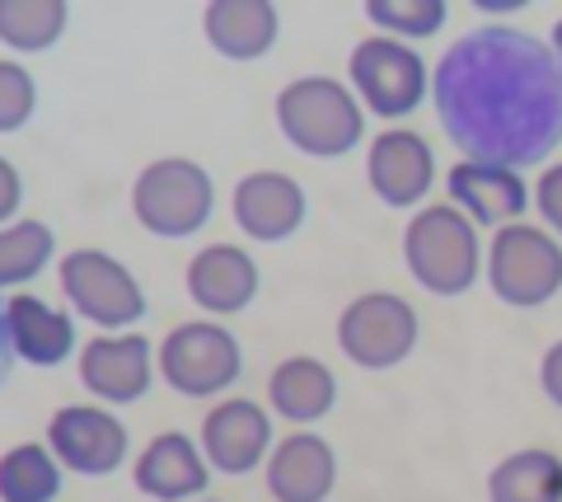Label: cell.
I'll return each instance as SVG.
<instances>
[{"label":"cell","instance_id":"cell-11","mask_svg":"<svg viewBox=\"0 0 562 502\" xmlns=\"http://www.w3.org/2000/svg\"><path fill=\"white\" fill-rule=\"evenodd\" d=\"M366 179H371L380 202L417 207L436 183V155L427 146V136H417L408 127L380 132L371 150H366Z\"/></svg>","mask_w":562,"mask_h":502},{"label":"cell","instance_id":"cell-18","mask_svg":"<svg viewBox=\"0 0 562 502\" xmlns=\"http://www.w3.org/2000/svg\"><path fill=\"white\" fill-rule=\"evenodd\" d=\"M188 297L206 315H239L258 297V264L239 245H206L188 264Z\"/></svg>","mask_w":562,"mask_h":502},{"label":"cell","instance_id":"cell-19","mask_svg":"<svg viewBox=\"0 0 562 502\" xmlns=\"http://www.w3.org/2000/svg\"><path fill=\"white\" fill-rule=\"evenodd\" d=\"M5 334L20 361L33 367H61L76 353V324L61 305H47L43 297H10L5 301Z\"/></svg>","mask_w":562,"mask_h":502},{"label":"cell","instance_id":"cell-6","mask_svg":"<svg viewBox=\"0 0 562 502\" xmlns=\"http://www.w3.org/2000/svg\"><path fill=\"white\" fill-rule=\"evenodd\" d=\"M244 371L239 338L216 320H188L169 328L160 343V376L169 390L188 394V400H211L225 386H235Z\"/></svg>","mask_w":562,"mask_h":502},{"label":"cell","instance_id":"cell-23","mask_svg":"<svg viewBox=\"0 0 562 502\" xmlns=\"http://www.w3.org/2000/svg\"><path fill=\"white\" fill-rule=\"evenodd\" d=\"M61 493V460L47 446H14L0 456V502H52Z\"/></svg>","mask_w":562,"mask_h":502},{"label":"cell","instance_id":"cell-24","mask_svg":"<svg viewBox=\"0 0 562 502\" xmlns=\"http://www.w3.org/2000/svg\"><path fill=\"white\" fill-rule=\"evenodd\" d=\"M66 33V0H0V43L47 52Z\"/></svg>","mask_w":562,"mask_h":502},{"label":"cell","instance_id":"cell-1","mask_svg":"<svg viewBox=\"0 0 562 502\" xmlns=\"http://www.w3.org/2000/svg\"><path fill=\"white\" fill-rule=\"evenodd\" d=\"M431 94L464 160L520 169L562 142V71L553 47L530 33H469L436 66Z\"/></svg>","mask_w":562,"mask_h":502},{"label":"cell","instance_id":"cell-4","mask_svg":"<svg viewBox=\"0 0 562 502\" xmlns=\"http://www.w3.org/2000/svg\"><path fill=\"white\" fill-rule=\"evenodd\" d=\"M211 207H216V183L198 160H179V155L146 165L132 183L136 221L160 239L198 235L211 221Z\"/></svg>","mask_w":562,"mask_h":502},{"label":"cell","instance_id":"cell-12","mask_svg":"<svg viewBox=\"0 0 562 502\" xmlns=\"http://www.w3.org/2000/svg\"><path fill=\"white\" fill-rule=\"evenodd\" d=\"M272 446V423L254 400H225L202 419V456L221 475H249Z\"/></svg>","mask_w":562,"mask_h":502},{"label":"cell","instance_id":"cell-8","mask_svg":"<svg viewBox=\"0 0 562 502\" xmlns=\"http://www.w3.org/2000/svg\"><path fill=\"white\" fill-rule=\"evenodd\" d=\"M61 291L70 310L99 328H127L146 315V291L132 268L103 249H70L61 258Z\"/></svg>","mask_w":562,"mask_h":502},{"label":"cell","instance_id":"cell-31","mask_svg":"<svg viewBox=\"0 0 562 502\" xmlns=\"http://www.w3.org/2000/svg\"><path fill=\"white\" fill-rule=\"evenodd\" d=\"M10 357H14V348H10V334H5V310H0V380L10 376Z\"/></svg>","mask_w":562,"mask_h":502},{"label":"cell","instance_id":"cell-20","mask_svg":"<svg viewBox=\"0 0 562 502\" xmlns=\"http://www.w3.org/2000/svg\"><path fill=\"white\" fill-rule=\"evenodd\" d=\"M202 29H206V43L231 62H254V57H268L272 43H277V5L272 0H211L206 14H202Z\"/></svg>","mask_w":562,"mask_h":502},{"label":"cell","instance_id":"cell-9","mask_svg":"<svg viewBox=\"0 0 562 502\" xmlns=\"http://www.w3.org/2000/svg\"><path fill=\"white\" fill-rule=\"evenodd\" d=\"M338 348L366 371H390L417 348V310L394 291L357 297L338 315Z\"/></svg>","mask_w":562,"mask_h":502},{"label":"cell","instance_id":"cell-5","mask_svg":"<svg viewBox=\"0 0 562 502\" xmlns=\"http://www.w3.org/2000/svg\"><path fill=\"white\" fill-rule=\"evenodd\" d=\"M487 282L497 301L535 310L562 291V245L539 226H502L487 245Z\"/></svg>","mask_w":562,"mask_h":502},{"label":"cell","instance_id":"cell-7","mask_svg":"<svg viewBox=\"0 0 562 502\" xmlns=\"http://www.w3.org/2000/svg\"><path fill=\"white\" fill-rule=\"evenodd\" d=\"M347 76H351L357 99L375 118H408V113H417V103L431 90L427 62L398 38L357 43L351 47V62H347Z\"/></svg>","mask_w":562,"mask_h":502},{"label":"cell","instance_id":"cell-16","mask_svg":"<svg viewBox=\"0 0 562 502\" xmlns=\"http://www.w3.org/2000/svg\"><path fill=\"white\" fill-rule=\"evenodd\" d=\"M450 207H460V212L473 221V226H512V221L525 212V179L516 169H502V165H479V160H460L450 169Z\"/></svg>","mask_w":562,"mask_h":502},{"label":"cell","instance_id":"cell-29","mask_svg":"<svg viewBox=\"0 0 562 502\" xmlns=\"http://www.w3.org/2000/svg\"><path fill=\"white\" fill-rule=\"evenodd\" d=\"M24 202V183H20V169H14L5 155H0V221H10L14 212H20Z\"/></svg>","mask_w":562,"mask_h":502},{"label":"cell","instance_id":"cell-32","mask_svg":"<svg viewBox=\"0 0 562 502\" xmlns=\"http://www.w3.org/2000/svg\"><path fill=\"white\" fill-rule=\"evenodd\" d=\"M549 47H553V62H558V71H562V20H558L553 33H549Z\"/></svg>","mask_w":562,"mask_h":502},{"label":"cell","instance_id":"cell-22","mask_svg":"<svg viewBox=\"0 0 562 502\" xmlns=\"http://www.w3.org/2000/svg\"><path fill=\"white\" fill-rule=\"evenodd\" d=\"M487 502H562V460L553 451H516L487 475Z\"/></svg>","mask_w":562,"mask_h":502},{"label":"cell","instance_id":"cell-17","mask_svg":"<svg viewBox=\"0 0 562 502\" xmlns=\"http://www.w3.org/2000/svg\"><path fill=\"white\" fill-rule=\"evenodd\" d=\"M338 483V456L314 432H291L268 456V493L277 502H324Z\"/></svg>","mask_w":562,"mask_h":502},{"label":"cell","instance_id":"cell-10","mask_svg":"<svg viewBox=\"0 0 562 502\" xmlns=\"http://www.w3.org/2000/svg\"><path fill=\"white\" fill-rule=\"evenodd\" d=\"M127 427H122L117 413H103L90 404H70L57 409L47 423V451L57 456L66 470L76 475H113L122 460H127Z\"/></svg>","mask_w":562,"mask_h":502},{"label":"cell","instance_id":"cell-33","mask_svg":"<svg viewBox=\"0 0 562 502\" xmlns=\"http://www.w3.org/2000/svg\"><path fill=\"white\" fill-rule=\"evenodd\" d=\"M206 502H211V498H206Z\"/></svg>","mask_w":562,"mask_h":502},{"label":"cell","instance_id":"cell-26","mask_svg":"<svg viewBox=\"0 0 562 502\" xmlns=\"http://www.w3.org/2000/svg\"><path fill=\"white\" fill-rule=\"evenodd\" d=\"M366 20L394 38H431L446 24V0H366Z\"/></svg>","mask_w":562,"mask_h":502},{"label":"cell","instance_id":"cell-13","mask_svg":"<svg viewBox=\"0 0 562 502\" xmlns=\"http://www.w3.org/2000/svg\"><path fill=\"white\" fill-rule=\"evenodd\" d=\"M235 221L249 239H262V245H277L301 231L305 221V188L295 183L281 169H254L244 175L235 188Z\"/></svg>","mask_w":562,"mask_h":502},{"label":"cell","instance_id":"cell-21","mask_svg":"<svg viewBox=\"0 0 562 502\" xmlns=\"http://www.w3.org/2000/svg\"><path fill=\"white\" fill-rule=\"evenodd\" d=\"M338 400V380L319 357H286L268 380V404L286 423H319Z\"/></svg>","mask_w":562,"mask_h":502},{"label":"cell","instance_id":"cell-15","mask_svg":"<svg viewBox=\"0 0 562 502\" xmlns=\"http://www.w3.org/2000/svg\"><path fill=\"white\" fill-rule=\"evenodd\" d=\"M132 479H136V489L155 502H188L211 483V465L188 432H160V437H150V446L136 456Z\"/></svg>","mask_w":562,"mask_h":502},{"label":"cell","instance_id":"cell-30","mask_svg":"<svg viewBox=\"0 0 562 502\" xmlns=\"http://www.w3.org/2000/svg\"><path fill=\"white\" fill-rule=\"evenodd\" d=\"M539 386L562 409V343H553V348L543 353V361H539Z\"/></svg>","mask_w":562,"mask_h":502},{"label":"cell","instance_id":"cell-2","mask_svg":"<svg viewBox=\"0 0 562 502\" xmlns=\"http://www.w3.org/2000/svg\"><path fill=\"white\" fill-rule=\"evenodd\" d=\"M403 264H408L413 282L427 287L431 297H464L483 268L479 231L450 202L422 207L403 231Z\"/></svg>","mask_w":562,"mask_h":502},{"label":"cell","instance_id":"cell-28","mask_svg":"<svg viewBox=\"0 0 562 502\" xmlns=\"http://www.w3.org/2000/svg\"><path fill=\"white\" fill-rule=\"evenodd\" d=\"M535 202H539L543 221H549V226L562 235V165L543 169V179L535 183Z\"/></svg>","mask_w":562,"mask_h":502},{"label":"cell","instance_id":"cell-14","mask_svg":"<svg viewBox=\"0 0 562 502\" xmlns=\"http://www.w3.org/2000/svg\"><path fill=\"white\" fill-rule=\"evenodd\" d=\"M80 386L109 404H136L150 390V338H90L80 348Z\"/></svg>","mask_w":562,"mask_h":502},{"label":"cell","instance_id":"cell-27","mask_svg":"<svg viewBox=\"0 0 562 502\" xmlns=\"http://www.w3.org/2000/svg\"><path fill=\"white\" fill-rule=\"evenodd\" d=\"M38 109V85L20 62H0V132H20Z\"/></svg>","mask_w":562,"mask_h":502},{"label":"cell","instance_id":"cell-25","mask_svg":"<svg viewBox=\"0 0 562 502\" xmlns=\"http://www.w3.org/2000/svg\"><path fill=\"white\" fill-rule=\"evenodd\" d=\"M57 235L43 221H14L0 231V287H20L52 264Z\"/></svg>","mask_w":562,"mask_h":502},{"label":"cell","instance_id":"cell-3","mask_svg":"<svg viewBox=\"0 0 562 502\" xmlns=\"http://www.w3.org/2000/svg\"><path fill=\"white\" fill-rule=\"evenodd\" d=\"M277 123L295 150L314 155V160H333V155L361 146L366 113L361 99L333 76H301L277 94Z\"/></svg>","mask_w":562,"mask_h":502}]
</instances>
